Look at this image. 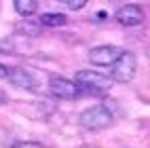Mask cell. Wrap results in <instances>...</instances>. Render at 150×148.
I'll return each mask as SVG.
<instances>
[{
	"label": "cell",
	"instance_id": "cell-10",
	"mask_svg": "<svg viewBox=\"0 0 150 148\" xmlns=\"http://www.w3.org/2000/svg\"><path fill=\"white\" fill-rule=\"evenodd\" d=\"M17 32H23V36L34 38V36L40 34V25H34L32 21H23V23H19V25H17Z\"/></svg>",
	"mask_w": 150,
	"mask_h": 148
},
{
	"label": "cell",
	"instance_id": "cell-5",
	"mask_svg": "<svg viewBox=\"0 0 150 148\" xmlns=\"http://www.w3.org/2000/svg\"><path fill=\"white\" fill-rule=\"evenodd\" d=\"M123 49L112 47V45H104V47H93L89 51V62L93 66H112L116 62V57L121 55Z\"/></svg>",
	"mask_w": 150,
	"mask_h": 148
},
{
	"label": "cell",
	"instance_id": "cell-4",
	"mask_svg": "<svg viewBox=\"0 0 150 148\" xmlns=\"http://www.w3.org/2000/svg\"><path fill=\"white\" fill-rule=\"evenodd\" d=\"M49 91L51 95H55L57 100H76L81 95V89L74 81H68L62 76H51L49 78Z\"/></svg>",
	"mask_w": 150,
	"mask_h": 148
},
{
	"label": "cell",
	"instance_id": "cell-6",
	"mask_svg": "<svg viewBox=\"0 0 150 148\" xmlns=\"http://www.w3.org/2000/svg\"><path fill=\"white\" fill-rule=\"evenodd\" d=\"M114 17H116V21L121 25H125V28H133V25H139L144 21V13H142V8H139L137 4H125V6H121L114 13Z\"/></svg>",
	"mask_w": 150,
	"mask_h": 148
},
{
	"label": "cell",
	"instance_id": "cell-12",
	"mask_svg": "<svg viewBox=\"0 0 150 148\" xmlns=\"http://www.w3.org/2000/svg\"><path fill=\"white\" fill-rule=\"evenodd\" d=\"M13 148H42V146L36 144V142H19V144H15Z\"/></svg>",
	"mask_w": 150,
	"mask_h": 148
},
{
	"label": "cell",
	"instance_id": "cell-3",
	"mask_svg": "<svg viewBox=\"0 0 150 148\" xmlns=\"http://www.w3.org/2000/svg\"><path fill=\"white\" fill-rule=\"evenodd\" d=\"M81 125L85 129H91V131L106 129L108 125H112V112H110L106 106L87 108V110L81 112Z\"/></svg>",
	"mask_w": 150,
	"mask_h": 148
},
{
	"label": "cell",
	"instance_id": "cell-11",
	"mask_svg": "<svg viewBox=\"0 0 150 148\" xmlns=\"http://www.w3.org/2000/svg\"><path fill=\"white\" fill-rule=\"evenodd\" d=\"M87 2H89V0H66V4H68L70 11H81Z\"/></svg>",
	"mask_w": 150,
	"mask_h": 148
},
{
	"label": "cell",
	"instance_id": "cell-7",
	"mask_svg": "<svg viewBox=\"0 0 150 148\" xmlns=\"http://www.w3.org/2000/svg\"><path fill=\"white\" fill-rule=\"evenodd\" d=\"M6 78H8V83L19 87V89H34V78L32 74H30L28 70H23V68H8V72H6Z\"/></svg>",
	"mask_w": 150,
	"mask_h": 148
},
{
	"label": "cell",
	"instance_id": "cell-13",
	"mask_svg": "<svg viewBox=\"0 0 150 148\" xmlns=\"http://www.w3.org/2000/svg\"><path fill=\"white\" fill-rule=\"evenodd\" d=\"M8 102V95L4 93V91H0V106H2V104H6Z\"/></svg>",
	"mask_w": 150,
	"mask_h": 148
},
{
	"label": "cell",
	"instance_id": "cell-9",
	"mask_svg": "<svg viewBox=\"0 0 150 148\" xmlns=\"http://www.w3.org/2000/svg\"><path fill=\"white\" fill-rule=\"evenodd\" d=\"M13 6L21 17H30L38 11V0H13Z\"/></svg>",
	"mask_w": 150,
	"mask_h": 148
},
{
	"label": "cell",
	"instance_id": "cell-14",
	"mask_svg": "<svg viewBox=\"0 0 150 148\" xmlns=\"http://www.w3.org/2000/svg\"><path fill=\"white\" fill-rule=\"evenodd\" d=\"M6 72H8V68L0 64V78H6Z\"/></svg>",
	"mask_w": 150,
	"mask_h": 148
},
{
	"label": "cell",
	"instance_id": "cell-8",
	"mask_svg": "<svg viewBox=\"0 0 150 148\" xmlns=\"http://www.w3.org/2000/svg\"><path fill=\"white\" fill-rule=\"evenodd\" d=\"M38 21H40V25H47V28H64L68 23V17L64 13H42Z\"/></svg>",
	"mask_w": 150,
	"mask_h": 148
},
{
	"label": "cell",
	"instance_id": "cell-1",
	"mask_svg": "<svg viewBox=\"0 0 150 148\" xmlns=\"http://www.w3.org/2000/svg\"><path fill=\"white\" fill-rule=\"evenodd\" d=\"M74 83L78 85V89H85L87 93H93V95H104L112 89V78H108L99 72H91V70H81L76 72L74 76Z\"/></svg>",
	"mask_w": 150,
	"mask_h": 148
},
{
	"label": "cell",
	"instance_id": "cell-2",
	"mask_svg": "<svg viewBox=\"0 0 150 148\" xmlns=\"http://www.w3.org/2000/svg\"><path fill=\"white\" fill-rule=\"evenodd\" d=\"M112 72H110V78L116 83H129L133 81L135 70H137V57L131 51H121V55L116 57V62L110 66Z\"/></svg>",
	"mask_w": 150,
	"mask_h": 148
}]
</instances>
